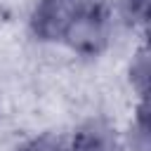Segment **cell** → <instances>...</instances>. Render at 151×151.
<instances>
[{"label":"cell","mask_w":151,"mask_h":151,"mask_svg":"<svg viewBox=\"0 0 151 151\" xmlns=\"http://www.w3.org/2000/svg\"><path fill=\"white\" fill-rule=\"evenodd\" d=\"M61 40L80 54H97L106 45V12L94 2H80Z\"/></svg>","instance_id":"1"},{"label":"cell","mask_w":151,"mask_h":151,"mask_svg":"<svg viewBox=\"0 0 151 151\" xmlns=\"http://www.w3.org/2000/svg\"><path fill=\"white\" fill-rule=\"evenodd\" d=\"M83 0H40L33 12V31L42 40H61L68 21L78 12Z\"/></svg>","instance_id":"2"},{"label":"cell","mask_w":151,"mask_h":151,"mask_svg":"<svg viewBox=\"0 0 151 151\" xmlns=\"http://www.w3.org/2000/svg\"><path fill=\"white\" fill-rule=\"evenodd\" d=\"M68 151H120V146H118L116 132L106 123L90 120L76 132Z\"/></svg>","instance_id":"3"},{"label":"cell","mask_w":151,"mask_h":151,"mask_svg":"<svg viewBox=\"0 0 151 151\" xmlns=\"http://www.w3.org/2000/svg\"><path fill=\"white\" fill-rule=\"evenodd\" d=\"M17 151H68V149L64 146V142H61V139L45 134V137L31 139L28 144H24V146H21V149H17Z\"/></svg>","instance_id":"4"},{"label":"cell","mask_w":151,"mask_h":151,"mask_svg":"<svg viewBox=\"0 0 151 151\" xmlns=\"http://www.w3.org/2000/svg\"><path fill=\"white\" fill-rule=\"evenodd\" d=\"M132 80H137V87L144 92V87H146V57H144V52L137 59V68L132 66Z\"/></svg>","instance_id":"5"}]
</instances>
